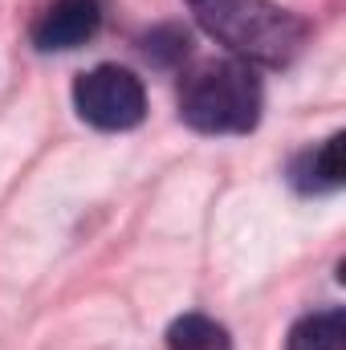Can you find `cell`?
I'll list each match as a JSON object with an SVG mask.
<instances>
[{
	"instance_id": "1",
	"label": "cell",
	"mask_w": 346,
	"mask_h": 350,
	"mask_svg": "<svg viewBox=\"0 0 346 350\" xmlns=\"http://www.w3.org/2000/svg\"><path fill=\"white\" fill-rule=\"evenodd\" d=\"M208 37L237 53V62L289 66L306 45V21L273 0H187Z\"/></svg>"
},
{
	"instance_id": "2",
	"label": "cell",
	"mask_w": 346,
	"mask_h": 350,
	"mask_svg": "<svg viewBox=\"0 0 346 350\" xmlns=\"http://www.w3.org/2000/svg\"><path fill=\"white\" fill-rule=\"evenodd\" d=\"M179 118L200 135H249L261 122V82L249 62L196 66L179 86Z\"/></svg>"
},
{
	"instance_id": "3",
	"label": "cell",
	"mask_w": 346,
	"mask_h": 350,
	"mask_svg": "<svg viewBox=\"0 0 346 350\" xmlns=\"http://www.w3.org/2000/svg\"><path fill=\"white\" fill-rule=\"evenodd\" d=\"M74 106L98 131H131L147 114V90L122 66H98L74 82Z\"/></svg>"
},
{
	"instance_id": "4",
	"label": "cell",
	"mask_w": 346,
	"mask_h": 350,
	"mask_svg": "<svg viewBox=\"0 0 346 350\" xmlns=\"http://www.w3.org/2000/svg\"><path fill=\"white\" fill-rule=\"evenodd\" d=\"M102 25V0H53L33 25V45L45 53L78 49Z\"/></svg>"
},
{
	"instance_id": "5",
	"label": "cell",
	"mask_w": 346,
	"mask_h": 350,
	"mask_svg": "<svg viewBox=\"0 0 346 350\" xmlns=\"http://www.w3.org/2000/svg\"><path fill=\"white\" fill-rule=\"evenodd\" d=\"M289 179L297 191L306 196H322V191H334L343 187V135H330L318 151H302L293 163H289Z\"/></svg>"
},
{
	"instance_id": "6",
	"label": "cell",
	"mask_w": 346,
	"mask_h": 350,
	"mask_svg": "<svg viewBox=\"0 0 346 350\" xmlns=\"http://www.w3.org/2000/svg\"><path fill=\"white\" fill-rule=\"evenodd\" d=\"M285 350H346V310L330 306V310L306 314L289 330Z\"/></svg>"
},
{
	"instance_id": "7",
	"label": "cell",
	"mask_w": 346,
	"mask_h": 350,
	"mask_svg": "<svg viewBox=\"0 0 346 350\" xmlns=\"http://www.w3.org/2000/svg\"><path fill=\"white\" fill-rule=\"evenodd\" d=\"M168 350H228V330L208 314H183L168 326Z\"/></svg>"
},
{
	"instance_id": "8",
	"label": "cell",
	"mask_w": 346,
	"mask_h": 350,
	"mask_svg": "<svg viewBox=\"0 0 346 350\" xmlns=\"http://www.w3.org/2000/svg\"><path fill=\"white\" fill-rule=\"evenodd\" d=\"M147 57H155V62H179V57H187V37L179 33V29H155L151 37H147Z\"/></svg>"
}]
</instances>
